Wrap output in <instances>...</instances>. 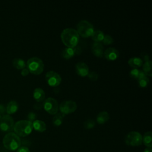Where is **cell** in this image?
<instances>
[{
    "mask_svg": "<svg viewBox=\"0 0 152 152\" xmlns=\"http://www.w3.org/2000/svg\"><path fill=\"white\" fill-rule=\"evenodd\" d=\"M73 50H74V54L80 55L81 53V49L80 47H79L78 46L74 48Z\"/></svg>",
    "mask_w": 152,
    "mask_h": 152,
    "instance_id": "obj_32",
    "label": "cell"
},
{
    "mask_svg": "<svg viewBox=\"0 0 152 152\" xmlns=\"http://www.w3.org/2000/svg\"><path fill=\"white\" fill-rule=\"evenodd\" d=\"M77 32L79 36L84 38L90 37L94 32V27L91 23L87 20H81L77 25Z\"/></svg>",
    "mask_w": 152,
    "mask_h": 152,
    "instance_id": "obj_5",
    "label": "cell"
},
{
    "mask_svg": "<svg viewBox=\"0 0 152 152\" xmlns=\"http://www.w3.org/2000/svg\"><path fill=\"white\" fill-rule=\"evenodd\" d=\"M84 126L87 129H93L95 126V122L91 119H88L84 122Z\"/></svg>",
    "mask_w": 152,
    "mask_h": 152,
    "instance_id": "obj_26",
    "label": "cell"
},
{
    "mask_svg": "<svg viewBox=\"0 0 152 152\" xmlns=\"http://www.w3.org/2000/svg\"><path fill=\"white\" fill-rule=\"evenodd\" d=\"M65 115L61 113H57L54 115V116L52 119V123L55 126H59L62 125L63 122V119Z\"/></svg>",
    "mask_w": 152,
    "mask_h": 152,
    "instance_id": "obj_22",
    "label": "cell"
},
{
    "mask_svg": "<svg viewBox=\"0 0 152 152\" xmlns=\"http://www.w3.org/2000/svg\"><path fill=\"white\" fill-rule=\"evenodd\" d=\"M128 65L133 68H138L143 64L142 59L138 57H132L130 58L128 61Z\"/></svg>",
    "mask_w": 152,
    "mask_h": 152,
    "instance_id": "obj_16",
    "label": "cell"
},
{
    "mask_svg": "<svg viewBox=\"0 0 152 152\" xmlns=\"http://www.w3.org/2000/svg\"><path fill=\"white\" fill-rule=\"evenodd\" d=\"M17 152H30V151L27 147L22 146V147H20L17 150Z\"/></svg>",
    "mask_w": 152,
    "mask_h": 152,
    "instance_id": "obj_31",
    "label": "cell"
},
{
    "mask_svg": "<svg viewBox=\"0 0 152 152\" xmlns=\"http://www.w3.org/2000/svg\"><path fill=\"white\" fill-rule=\"evenodd\" d=\"M143 59L145 62H147V61H150L149 60V56L147 54H145V55H143Z\"/></svg>",
    "mask_w": 152,
    "mask_h": 152,
    "instance_id": "obj_36",
    "label": "cell"
},
{
    "mask_svg": "<svg viewBox=\"0 0 152 152\" xmlns=\"http://www.w3.org/2000/svg\"><path fill=\"white\" fill-rule=\"evenodd\" d=\"M140 70L137 68H133L131 70V71L129 72V75L132 78H135V79H138L139 74H140Z\"/></svg>",
    "mask_w": 152,
    "mask_h": 152,
    "instance_id": "obj_29",
    "label": "cell"
},
{
    "mask_svg": "<svg viewBox=\"0 0 152 152\" xmlns=\"http://www.w3.org/2000/svg\"><path fill=\"white\" fill-rule=\"evenodd\" d=\"M75 71L77 74L82 77L87 76L90 72L88 65L83 62H79L76 64Z\"/></svg>",
    "mask_w": 152,
    "mask_h": 152,
    "instance_id": "obj_11",
    "label": "cell"
},
{
    "mask_svg": "<svg viewBox=\"0 0 152 152\" xmlns=\"http://www.w3.org/2000/svg\"><path fill=\"white\" fill-rule=\"evenodd\" d=\"M14 122L12 118L5 115L0 119V129L4 132H10L13 129Z\"/></svg>",
    "mask_w": 152,
    "mask_h": 152,
    "instance_id": "obj_10",
    "label": "cell"
},
{
    "mask_svg": "<svg viewBox=\"0 0 152 152\" xmlns=\"http://www.w3.org/2000/svg\"><path fill=\"white\" fill-rule=\"evenodd\" d=\"M21 140L14 132L7 134L3 138V144L5 148L8 150L14 151L17 150L21 145Z\"/></svg>",
    "mask_w": 152,
    "mask_h": 152,
    "instance_id": "obj_3",
    "label": "cell"
},
{
    "mask_svg": "<svg viewBox=\"0 0 152 152\" xmlns=\"http://www.w3.org/2000/svg\"><path fill=\"white\" fill-rule=\"evenodd\" d=\"M1 114H0V119H1Z\"/></svg>",
    "mask_w": 152,
    "mask_h": 152,
    "instance_id": "obj_38",
    "label": "cell"
},
{
    "mask_svg": "<svg viewBox=\"0 0 152 152\" xmlns=\"http://www.w3.org/2000/svg\"><path fill=\"white\" fill-rule=\"evenodd\" d=\"M33 98L38 103L44 101L45 99V93L44 90L40 87L36 88L33 91Z\"/></svg>",
    "mask_w": 152,
    "mask_h": 152,
    "instance_id": "obj_14",
    "label": "cell"
},
{
    "mask_svg": "<svg viewBox=\"0 0 152 152\" xmlns=\"http://www.w3.org/2000/svg\"><path fill=\"white\" fill-rule=\"evenodd\" d=\"M142 142L147 148L152 147V132L151 131L146 132L142 137Z\"/></svg>",
    "mask_w": 152,
    "mask_h": 152,
    "instance_id": "obj_19",
    "label": "cell"
},
{
    "mask_svg": "<svg viewBox=\"0 0 152 152\" xmlns=\"http://www.w3.org/2000/svg\"><path fill=\"white\" fill-rule=\"evenodd\" d=\"M104 34L103 32L101 30H94L91 36L92 39L94 41V42L100 43V42L102 41Z\"/></svg>",
    "mask_w": 152,
    "mask_h": 152,
    "instance_id": "obj_21",
    "label": "cell"
},
{
    "mask_svg": "<svg viewBox=\"0 0 152 152\" xmlns=\"http://www.w3.org/2000/svg\"><path fill=\"white\" fill-rule=\"evenodd\" d=\"M29 74V71L27 69V68H24L22 69L21 72V74L23 76V77H26L27 76L28 74Z\"/></svg>",
    "mask_w": 152,
    "mask_h": 152,
    "instance_id": "obj_33",
    "label": "cell"
},
{
    "mask_svg": "<svg viewBox=\"0 0 152 152\" xmlns=\"http://www.w3.org/2000/svg\"><path fill=\"white\" fill-rule=\"evenodd\" d=\"M18 109V103L15 100L10 101L7 105L6 111L8 114H13L15 113Z\"/></svg>",
    "mask_w": 152,
    "mask_h": 152,
    "instance_id": "obj_17",
    "label": "cell"
},
{
    "mask_svg": "<svg viewBox=\"0 0 152 152\" xmlns=\"http://www.w3.org/2000/svg\"><path fill=\"white\" fill-rule=\"evenodd\" d=\"M42 107H43V105L41 103H36V104H34V105L33 106V107L36 110H40L42 108Z\"/></svg>",
    "mask_w": 152,
    "mask_h": 152,
    "instance_id": "obj_34",
    "label": "cell"
},
{
    "mask_svg": "<svg viewBox=\"0 0 152 152\" xmlns=\"http://www.w3.org/2000/svg\"><path fill=\"white\" fill-rule=\"evenodd\" d=\"M125 142L129 146H140L142 142V136L137 131H131L126 135Z\"/></svg>",
    "mask_w": 152,
    "mask_h": 152,
    "instance_id": "obj_6",
    "label": "cell"
},
{
    "mask_svg": "<svg viewBox=\"0 0 152 152\" xmlns=\"http://www.w3.org/2000/svg\"><path fill=\"white\" fill-rule=\"evenodd\" d=\"M61 39L65 46L67 48L73 49L77 46L80 40V36L75 29L66 28L62 31Z\"/></svg>",
    "mask_w": 152,
    "mask_h": 152,
    "instance_id": "obj_1",
    "label": "cell"
},
{
    "mask_svg": "<svg viewBox=\"0 0 152 152\" xmlns=\"http://www.w3.org/2000/svg\"><path fill=\"white\" fill-rule=\"evenodd\" d=\"M109 118L110 116L109 113L106 111H102L97 115L96 121L99 124H104L107 121H108Z\"/></svg>",
    "mask_w": 152,
    "mask_h": 152,
    "instance_id": "obj_18",
    "label": "cell"
},
{
    "mask_svg": "<svg viewBox=\"0 0 152 152\" xmlns=\"http://www.w3.org/2000/svg\"><path fill=\"white\" fill-rule=\"evenodd\" d=\"M119 52L117 49L113 48H108L103 53V56L108 61H115L119 56Z\"/></svg>",
    "mask_w": 152,
    "mask_h": 152,
    "instance_id": "obj_12",
    "label": "cell"
},
{
    "mask_svg": "<svg viewBox=\"0 0 152 152\" xmlns=\"http://www.w3.org/2000/svg\"><path fill=\"white\" fill-rule=\"evenodd\" d=\"M87 77H88V78L90 80H91L93 81H96L99 78V74L96 71H93L89 72L88 74L87 75Z\"/></svg>",
    "mask_w": 152,
    "mask_h": 152,
    "instance_id": "obj_28",
    "label": "cell"
},
{
    "mask_svg": "<svg viewBox=\"0 0 152 152\" xmlns=\"http://www.w3.org/2000/svg\"><path fill=\"white\" fill-rule=\"evenodd\" d=\"M27 118L28 119V121L33 122V121L36 120V113L34 112H30L28 115H27Z\"/></svg>",
    "mask_w": 152,
    "mask_h": 152,
    "instance_id": "obj_30",
    "label": "cell"
},
{
    "mask_svg": "<svg viewBox=\"0 0 152 152\" xmlns=\"http://www.w3.org/2000/svg\"><path fill=\"white\" fill-rule=\"evenodd\" d=\"M138 84L141 87L144 88L148 86L149 84V78L147 75H145L139 79H138Z\"/></svg>",
    "mask_w": 152,
    "mask_h": 152,
    "instance_id": "obj_25",
    "label": "cell"
},
{
    "mask_svg": "<svg viewBox=\"0 0 152 152\" xmlns=\"http://www.w3.org/2000/svg\"><path fill=\"white\" fill-rule=\"evenodd\" d=\"M33 128L36 131L39 132H43L46 130V125L45 122L41 120H35L32 122Z\"/></svg>",
    "mask_w": 152,
    "mask_h": 152,
    "instance_id": "obj_15",
    "label": "cell"
},
{
    "mask_svg": "<svg viewBox=\"0 0 152 152\" xmlns=\"http://www.w3.org/2000/svg\"><path fill=\"white\" fill-rule=\"evenodd\" d=\"M91 51L93 55L97 58H102L103 56L104 48L100 43H93L91 46Z\"/></svg>",
    "mask_w": 152,
    "mask_h": 152,
    "instance_id": "obj_13",
    "label": "cell"
},
{
    "mask_svg": "<svg viewBox=\"0 0 152 152\" xmlns=\"http://www.w3.org/2000/svg\"><path fill=\"white\" fill-rule=\"evenodd\" d=\"M32 122L28 120H20L17 121L14 125L13 129L19 137H26L33 130Z\"/></svg>",
    "mask_w": 152,
    "mask_h": 152,
    "instance_id": "obj_2",
    "label": "cell"
},
{
    "mask_svg": "<svg viewBox=\"0 0 152 152\" xmlns=\"http://www.w3.org/2000/svg\"><path fill=\"white\" fill-rule=\"evenodd\" d=\"M43 107L50 115H55L59 110V105L57 100L52 97H48L44 100Z\"/></svg>",
    "mask_w": 152,
    "mask_h": 152,
    "instance_id": "obj_7",
    "label": "cell"
},
{
    "mask_svg": "<svg viewBox=\"0 0 152 152\" xmlns=\"http://www.w3.org/2000/svg\"><path fill=\"white\" fill-rule=\"evenodd\" d=\"M5 110V108L4 107V106L2 104H0V113H4Z\"/></svg>",
    "mask_w": 152,
    "mask_h": 152,
    "instance_id": "obj_35",
    "label": "cell"
},
{
    "mask_svg": "<svg viewBox=\"0 0 152 152\" xmlns=\"http://www.w3.org/2000/svg\"><path fill=\"white\" fill-rule=\"evenodd\" d=\"M102 42L104 45H109L113 42V39L110 35H104Z\"/></svg>",
    "mask_w": 152,
    "mask_h": 152,
    "instance_id": "obj_27",
    "label": "cell"
},
{
    "mask_svg": "<svg viewBox=\"0 0 152 152\" xmlns=\"http://www.w3.org/2000/svg\"><path fill=\"white\" fill-rule=\"evenodd\" d=\"M143 72L147 76H152V62L151 61L145 62L142 64Z\"/></svg>",
    "mask_w": 152,
    "mask_h": 152,
    "instance_id": "obj_20",
    "label": "cell"
},
{
    "mask_svg": "<svg viewBox=\"0 0 152 152\" xmlns=\"http://www.w3.org/2000/svg\"><path fill=\"white\" fill-rule=\"evenodd\" d=\"M26 65L29 72L34 75H39L44 70V63L38 57H32L28 59Z\"/></svg>",
    "mask_w": 152,
    "mask_h": 152,
    "instance_id": "obj_4",
    "label": "cell"
},
{
    "mask_svg": "<svg viewBox=\"0 0 152 152\" xmlns=\"http://www.w3.org/2000/svg\"><path fill=\"white\" fill-rule=\"evenodd\" d=\"M12 65L15 68L18 69H23L25 68L26 66L25 61L23 59L18 58L14 59L12 61Z\"/></svg>",
    "mask_w": 152,
    "mask_h": 152,
    "instance_id": "obj_23",
    "label": "cell"
},
{
    "mask_svg": "<svg viewBox=\"0 0 152 152\" xmlns=\"http://www.w3.org/2000/svg\"><path fill=\"white\" fill-rule=\"evenodd\" d=\"M77 108V104L76 102L71 100H64L59 106V109L61 113L64 115L73 113L76 110Z\"/></svg>",
    "mask_w": 152,
    "mask_h": 152,
    "instance_id": "obj_8",
    "label": "cell"
},
{
    "mask_svg": "<svg viewBox=\"0 0 152 152\" xmlns=\"http://www.w3.org/2000/svg\"><path fill=\"white\" fill-rule=\"evenodd\" d=\"M45 78L48 85L53 87L58 86L62 81L61 75L54 71H49L47 72L45 75Z\"/></svg>",
    "mask_w": 152,
    "mask_h": 152,
    "instance_id": "obj_9",
    "label": "cell"
},
{
    "mask_svg": "<svg viewBox=\"0 0 152 152\" xmlns=\"http://www.w3.org/2000/svg\"><path fill=\"white\" fill-rule=\"evenodd\" d=\"M74 52L72 48H66L64 49L61 53L62 57L65 59H69L72 58L74 55Z\"/></svg>",
    "mask_w": 152,
    "mask_h": 152,
    "instance_id": "obj_24",
    "label": "cell"
},
{
    "mask_svg": "<svg viewBox=\"0 0 152 152\" xmlns=\"http://www.w3.org/2000/svg\"><path fill=\"white\" fill-rule=\"evenodd\" d=\"M144 152H152L151 148H147H147L144 150Z\"/></svg>",
    "mask_w": 152,
    "mask_h": 152,
    "instance_id": "obj_37",
    "label": "cell"
}]
</instances>
